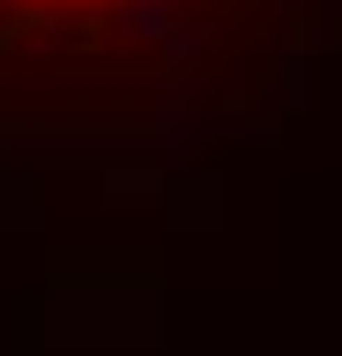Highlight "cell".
<instances>
[{"instance_id": "cell-1", "label": "cell", "mask_w": 342, "mask_h": 356, "mask_svg": "<svg viewBox=\"0 0 342 356\" xmlns=\"http://www.w3.org/2000/svg\"><path fill=\"white\" fill-rule=\"evenodd\" d=\"M157 0H0V15L8 22H30V30H75V22H90V30H141Z\"/></svg>"}]
</instances>
